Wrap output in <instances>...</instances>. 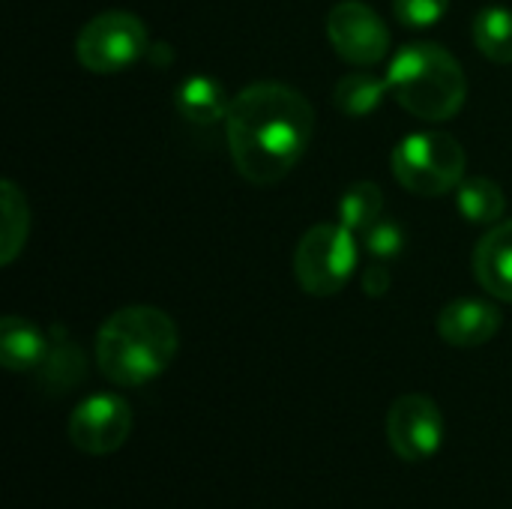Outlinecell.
Returning <instances> with one entry per match:
<instances>
[{
    "mask_svg": "<svg viewBox=\"0 0 512 509\" xmlns=\"http://www.w3.org/2000/svg\"><path fill=\"white\" fill-rule=\"evenodd\" d=\"M180 345L177 324L156 306H126L108 315L96 333V366L117 387H141L159 378Z\"/></svg>",
    "mask_w": 512,
    "mask_h": 509,
    "instance_id": "cell-2",
    "label": "cell"
},
{
    "mask_svg": "<svg viewBox=\"0 0 512 509\" xmlns=\"http://www.w3.org/2000/svg\"><path fill=\"white\" fill-rule=\"evenodd\" d=\"M501 309L486 300L462 297L441 309L438 315V333L447 345L456 348H480L495 339L501 330Z\"/></svg>",
    "mask_w": 512,
    "mask_h": 509,
    "instance_id": "cell-10",
    "label": "cell"
},
{
    "mask_svg": "<svg viewBox=\"0 0 512 509\" xmlns=\"http://www.w3.org/2000/svg\"><path fill=\"white\" fill-rule=\"evenodd\" d=\"M456 204L471 225H498L507 210L504 189L489 177H468L456 186Z\"/></svg>",
    "mask_w": 512,
    "mask_h": 509,
    "instance_id": "cell-15",
    "label": "cell"
},
{
    "mask_svg": "<svg viewBox=\"0 0 512 509\" xmlns=\"http://www.w3.org/2000/svg\"><path fill=\"white\" fill-rule=\"evenodd\" d=\"M393 177L414 195L438 198L453 192L465 180V147L456 135L441 129H423L405 135L393 147Z\"/></svg>",
    "mask_w": 512,
    "mask_h": 509,
    "instance_id": "cell-4",
    "label": "cell"
},
{
    "mask_svg": "<svg viewBox=\"0 0 512 509\" xmlns=\"http://www.w3.org/2000/svg\"><path fill=\"white\" fill-rule=\"evenodd\" d=\"M174 105L180 111L183 120L195 123V126H213V123H225L228 111H231V99L225 93V87L210 78V75H192L177 87Z\"/></svg>",
    "mask_w": 512,
    "mask_h": 509,
    "instance_id": "cell-12",
    "label": "cell"
},
{
    "mask_svg": "<svg viewBox=\"0 0 512 509\" xmlns=\"http://www.w3.org/2000/svg\"><path fill=\"white\" fill-rule=\"evenodd\" d=\"M150 48L147 24L123 9H108L90 18L75 39V57L87 72L114 75L138 63Z\"/></svg>",
    "mask_w": 512,
    "mask_h": 509,
    "instance_id": "cell-6",
    "label": "cell"
},
{
    "mask_svg": "<svg viewBox=\"0 0 512 509\" xmlns=\"http://www.w3.org/2000/svg\"><path fill=\"white\" fill-rule=\"evenodd\" d=\"M48 351V336L27 318L6 315L0 321V363L9 372L39 369Z\"/></svg>",
    "mask_w": 512,
    "mask_h": 509,
    "instance_id": "cell-13",
    "label": "cell"
},
{
    "mask_svg": "<svg viewBox=\"0 0 512 509\" xmlns=\"http://www.w3.org/2000/svg\"><path fill=\"white\" fill-rule=\"evenodd\" d=\"M132 432V411L114 393H96L69 414V441L87 456L117 453Z\"/></svg>",
    "mask_w": 512,
    "mask_h": 509,
    "instance_id": "cell-8",
    "label": "cell"
},
{
    "mask_svg": "<svg viewBox=\"0 0 512 509\" xmlns=\"http://www.w3.org/2000/svg\"><path fill=\"white\" fill-rule=\"evenodd\" d=\"M0 210H3V222H0V264L9 267L24 243H27V231H30V207L24 192L12 183L3 180L0 183Z\"/></svg>",
    "mask_w": 512,
    "mask_h": 509,
    "instance_id": "cell-14",
    "label": "cell"
},
{
    "mask_svg": "<svg viewBox=\"0 0 512 509\" xmlns=\"http://www.w3.org/2000/svg\"><path fill=\"white\" fill-rule=\"evenodd\" d=\"M357 234L342 222H324L309 228L294 252V273L306 294L333 297L357 270Z\"/></svg>",
    "mask_w": 512,
    "mask_h": 509,
    "instance_id": "cell-5",
    "label": "cell"
},
{
    "mask_svg": "<svg viewBox=\"0 0 512 509\" xmlns=\"http://www.w3.org/2000/svg\"><path fill=\"white\" fill-rule=\"evenodd\" d=\"M393 99L414 117L441 123L462 111L468 78L462 63L438 42H411L396 51L387 69Z\"/></svg>",
    "mask_w": 512,
    "mask_h": 509,
    "instance_id": "cell-3",
    "label": "cell"
},
{
    "mask_svg": "<svg viewBox=\"0 0 512 509\" xmlns=\"http://www.w3.org/2000/svg\"><path fill=\"white\" fill-rule=\"evenodd\" d=\"M315 132L312 102L279 81H258L231 99L225 141L240 177L255 186L285 180L306 156Z\"/></svg>",
    "mask_w": 512,
    "mask_h": 509,
    "instance_id": "cell-1",
    "label": "cell"
},
{
    "mask_svg": "<svg viewBox=\"0 0 512 509\" xmlns=\"http://www.w3.org/2000/svg\"><path fill=\"white\" fill-rule=\"evenodd\" d=\"M327 39L333 51L354 66H378L390 54L384 18L363 0H342L330 9Z\"/></svg>",
    "mask_w": 512,
    "mask_h": 509,
    "instance_id": "cell-7",
    "label": "cell"
},
{
    "mask_svg": "<svg viewBox=\"0 0 512 509\" xmlns=\"http://www.w3.org/2000/svg\"><path fill=\"white\" fill-rule=\"evenodd\" d=\"M450 9V0H393L396 18L411 30L435 27Z\"/></svg>",
    "mask_w": 512,
    "mask_h": 509,
    "instance_id": "cell-20",
    "label": "cell"
},
{
    "mask_svg": "<svg viewBox=\"0 0 512 509\" xmlns=\"http://www.w3.org/2000/svg\"><path fill=\"white\" fill-rule=\"evenodd\" d=\"M387 438L396 456L408 462L432 459L444 444V417L435 399L423 393L399 396L387 414Z\"/></svg>",
    "mask_w": 512,
    "mask_h": 509,
    "instance_id": "cell-9",
    "label": "cell"
},
{
    "mask_svg": "<svg viewBox=\"0 0 512 509\" xmlns=\"http://www.w3.org/2000/svg\"><path fill=\"white\" fill-rule=\"evenodd\" d=\"M390 93V81L387 75H375V72H348L336 90H333V102L342 114L348 117H366L369 111H375L381 105V99Z\"/></svg>",
    "mask_w": 512,
    "mask_h": 509,
    "instance_id": "cell-16",
    "label": "cell"
},
{
    "mask_svg": "<svg viewBox=\"0 0 512 509\" xmlns=\"http://www.w3.org/2000/svg\"><path fill=\"white\" fill-rule=\"evenodd\" d=\"M474 42L492 63H512V9L486 6L474 18Z\"/></svg>",
    "mask_w": 512,
    "mask_h": 509,
    "instance_id": "cell-19",
    "label": "cell"
},
{
    "mask_svg": "<svg viewBox=\"0 0 512 509\" xmlns=\"http://www.w3.org/2000/svg\"><path fill=\"white\" fill-rule=\"evenodd\" d=\"M366 249L375 261H390L405 249V234L393 219H381L369 234H366Z\"/></svg>",
    "mask_w": 512,
    "mask_h": 509,
    "instance_id": "cell-21",
    "label": "cell"
},
{
    "mask_svg": "<svg viewBox=\"0 0 512 509\" xmlns=\"http://www.w3.org/2000/svg\"><path fill=\"white\" fill-rule=\"evenodd\" d=\"M36 372L42 375V381L48 387L66 390V387H75L81 381V375H84V357H81L78 345L66 339L63 330H51L45 360L39 363Z\"/></svg>",
    "mask_w": 512,
    "mask_h": 509,
    "instance_id": "cell-17",
    "label": "cell"
},
{
    "mask_svg": "<svg viewBox=\"0 0 512 509\" xmlns=\"http://www.w3.org/2000/svg\"><path fill=\"white\" fill-rule=\"evenodd\" d=\"M474 276L486 294L512 303V219L498 222L474 249Z\"/></svg>",
    "mask_w": 512,
    "mask_h": 509,
    "instance_id": "cell-11",
    "label": "cell"
},
{
    "mask_svg": "<svg viewBox=\"0 0 512 509\" xmlns=\"http://www.w3.org/2000/svg\"><path fill=\"white\" fill-rule=\"evenodd\" d=\"M363 288H366L369 297L387 294V288H390V270H387L381 261L372 264V267H366V273H363Z\"/></svg>",
    "mask_w": 512,
    "mask_h": 509,
    "instance_id": "cell-22",
    "label": "cell"
},
{
    "mask_svg": "<svg viewBox=\"0 0 512 509\" xmlns=\"http://www.w3.org/2000/svg\"><path fill=\"white\" fill-rule=\"evenodd\" d=\"M381 219H384V195H381V189L372 180L354 183L342 195V201H339V222L348 231L366 237Z\"/></svg>",
    "mask_w": 512,
    "mask_h": 509,
    "instance_id": "cell-18",
    "label": "cell"
}]
</instances>
